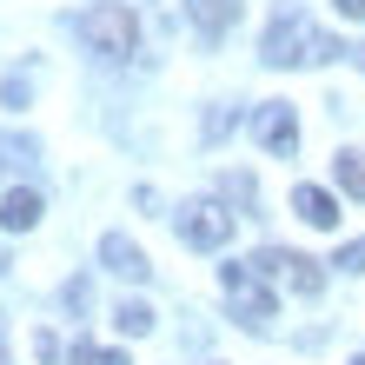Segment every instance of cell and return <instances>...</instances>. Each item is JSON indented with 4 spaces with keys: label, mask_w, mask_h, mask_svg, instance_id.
Instances as JSON below:
<instances>
[{
    "label": "cell",
    "mask_w": 365,
    "mask_h": 365,
    "mask_svg": "<svg viewBox=\"0 0 365 365\" xmlns=\"http://www.w3.org/2000/svg\"><path fill=\"white\" fill-rule=\"evenodd\" d=\"M40 212H47V206H40V192L34 186H14L7 200H0V226H7V232H34Z\"/></svg>",
    "instance_id": "obj_9"
},
{
    "label": "cell",
    "mask_w": 365,
    "mask_h": 365,
    "mask_svg": "<svg viewBox=\"0 0 365 365\" xmlns=\"http://www.w3.org/2000/svg\"><path fill=\"white\" fill-rule=\"evenodd\" d=\"M173 232H180L192 252H220V246L232 240V212H226L220 200H186V206L173 212Z\"/></svg>",
    "instance_id": "obj_4"
},
{
    "label": "cell",
    "mask_w": 365,
    "mask_h": 365,
    "mask_svg": "<svg viewBox=\"0 0 365 365\" xmlns=\"http://www.w3.org/2000/svg\"><path fill=\"white\" fill-rule=\"evenodd\" d=\"M0 365H7V352H0Z\"/></svg>",
    "instance_id": "obj_21"
},
{
    "label": "cell",
    "mask_w": 365,
    "mask_h": 365,
    "mask_svg": "<svg viewBox=\"0 0 365 365\" xmlns=\"http://www.w3.org/2000/svg\"><path fill=\"white\" fill-rule=\"evenodd\" d=\"M226 126H232V113H226V106H212V113H206V140H220Z\"/></svg>",
    "instance_id": "obj_16"
},
{
    "label": "cell",
    "mask_w": 365,
    "mask_h": 365,
    "mask_svg": "<svg viewBox=\"0 0 365 365\" xmlns=\"http://www.w3.org/2000/svg\"><path fill=\"white\" fill-rule=\"evenodd\" d=\"M352 365H365V352H359V359H352Z\"/></svg>",
    "instance_id": "obj_20"
},
{
    "label": "cell",
    "mask_w": 365,
    "mask_h": 365,
    "mask_svg": "<svg viewBox=\"0 0 365 365\" xmlns=\"http://www.w3.org/2000/svg\"><path fill=\"white\" fill-rule=\"evenodd\" d=\"M226 192H232V200H246V206H252V180H246V173H226Z\"/></svg>",
    "instance_id": "obj_17"
},
{
    "label": "cell",
    "mask_w": 365,
    "mask_h": 365,
    "mask_svg": "<svg viewBox=\"0 0 365 365\" xmlns=\"http://www.w3.org/2000/svg\"><path fill=\"white\" fill-rule=\"evenodd\" d=\"M0 106H27V73H7V80H0Z\"/></svg>",
    "instance_id": "obj_14"
},
{
    "label": "cell",
    "mask_w": 365,
    "mask_h": 365,
    "mask_svg": "<svg viewBox=\"0 0 365 365\" xmlns=\"http://www.w3.org/2000/svg\"><path fill=\"white\" fill-rule=\"evenodd\" d=\"M232 14H240V0H186V20H192L206 40H220V34L232 27Z\"/></svg>",
    "instance_id": "obj_10"
},
{
    "label": "cell",
    "mask_w": 365,
    "mask_h": 365,
    "mask_svg": "<svg viewBox=\"0 0 365 365\" xmlns=\"http://www.w3.org/2000/svg\"><path fill=\"white\" fill-rule=\"evenodd\" d=\"M252 140L266 146V153H279V160H292L299 153V113L286 100H266L259 113H252Z\"/></svg>",
    "instance_id": "obj_6"
},
{
    "label": "cell",
    "mask_w": 365,
    "mask_h": 365,
    "mask_svg": "<svg viewBox=\"0 0 365 365\" xmlns=\"http://www.w3.org/2000/svg\"><path fill=\"white\" fill-rule=\"evenodd\" d=\"M73 365H126V352H106V346H73Z\"/></svg>",
    "instance_id": "obj_13"
},
{
    "label": "cell",
    "mask_w": 365,
    "mask_h": 365,
    "mask_svg": "<svg viewBox=\"0 0 365 365\" xmlns=\"http://www.w3.org/2000/svg\"><path fill=\"white\" fill-rule=\"evenodd\" d=\"M80 40H87L93 53H106V60H126L140 47V20H133V7H120V0H100V7L80 14Z\"/></svg>",
    "instance_id": "obj_2"
},
{
    "label": "cell",
    "mask_w": 365,
    "mask_h": 365,
    "mask_svg": "<svg viewBox=\"0 0 365 365\" xmlns=\"http://www.w3.org/2000/svg\"><path fill=\"white\" fill-rule=\"evenodd\" d=\"M0 272H7V252H0Z\"/></svg>",
    "instance_id": "obj_19"
},
{
    "label": "cell",
    "mask_w": 365,
    "mask_h": 365,
    "mask_svg": "<svg viewBox=\"0 0 365 365\" xmlns=\"http://www.w3.org/2000/svg\"><path fill=\"white\" fill-rule=\"evenodd\" d=\"M252 272H259V279H279V286L299 292V299H319V292H326V272H319V259H306V252H286V246H266L259 259H252Z\"/></svg>",
    "instance_id": "obj_5"
},
{
    "label": "cell",
    "mask_w": 365,
    "mask_h": 365,
    "mask_svg": "<svg viewBox=\"0 0 365 365\" xmlns=\"http://www.w3.org/2000/svg\"><path fill=\"white\" fill-rule=\"evenodd\" d=\"M113 326L126 339H146V332H153V306H146V299H120V306H113Z\"/></svg>",
    "instance_id": "obj_11"
},
{
    "label": "cell",
    "mask_w": 365,
    "mask_h": 365,
    "mask_svg": "<svg viewBox=\"0 0 365 365\" xmlns=\"http://www.w3.org/2000/svg\"><path fill=\"white\" fill-rule=\"evenodd\" d=\"M100 266L120 272V279H146V272H153V266H146V252L126 240V232H106V240H100Z\"/></svg>",
    "instance_id": "obj_7"
},
{
    "label": "cell",
    "mask_w": 365,
    "mask_h": 365,
    "mask_svg": "<svg viewBox=\"0 0 365 365\" xmlns=\"http://www.w3.org/2000/svg\"><path fill=\"white\" fill-rule=\"evenodd\" d=\"M259 60H266V67H326V60H339V40H332L326 27H312L299 7H286V14L266 27Z\"/></svg>",
    "instance_id": "obj_1"
},
{
    "label": "cell",
    "mask_w": 365,
    "mask_h": 365,
    "mask_svg": "<svg viewBox=\"0 0 365 365\" xmlns=\"http://www.w3.org/2000/svg\"><path fill=\"white\" fill-rule=\"evenodd\" d=\"M332 173H339V192H352V200H365V153H359V146H346V153L332 160Z\"/></svg>",
    "instance_id": "obj_12"
},
{
    "label": "cell",
    "mask_w": 365,
    "mask_h": 365,
    "mask_svg": "<svg viewBox=\"0 0 365 365\" xmlns=\"http://www.w3.org/2000/svg\"><path fill=\"white\" fill-rule=\"evenodd\" d=\"M292 212H299L306 226H319V232L339 226V200H332L326 186H292Z\"/></svg>",
    "instance_id": "obj_8"
},
{
    "label": "cell",
    "mask_w": 365,
    "mask_h": 365,
    "mask_svg": "<svg viewBox=\"0 0 365 365\" xmlns=\"http://www.w3.org/2000/svg\"><path fill=\"white\" fill-rule=\"evenodd\" d=\"M332 7L346 14V20H365V0H332Z\"/></svg>",
    "instance_id": "obj_18"
},
{
    "label": "cell",
    "mask_w": 365,
    "mask_h": 365,
    "mask_svg": "<svg viewBox=\"0 0 365 365\" xmlns=\"http://www.w3.org/2000/svg\"><path fill=\"white\" fill-rule=\"evenodd\" d=\"M220 286H226V306H232V319H240L246 332H266L272 326L279 299L266 292V279L252 272V266H220Z\"/></svg>",
    "instance_id": "obj_3"
},
{
    "label": "cell",
    "mask_w": 365,
    "mask_h": 365,
    "mask_svg": "<svg viewBox=\"0 0 365 365\" xmlns=\"http://www.w3.org/2000/svg\"><path fill=\"white\" fill-rule=\"evenodd\" d=\"M332 266H346V272H365V240H352V246H339V259Z\"/></svg>",
    "instance_id": "obj_15"
}]
</instances>
